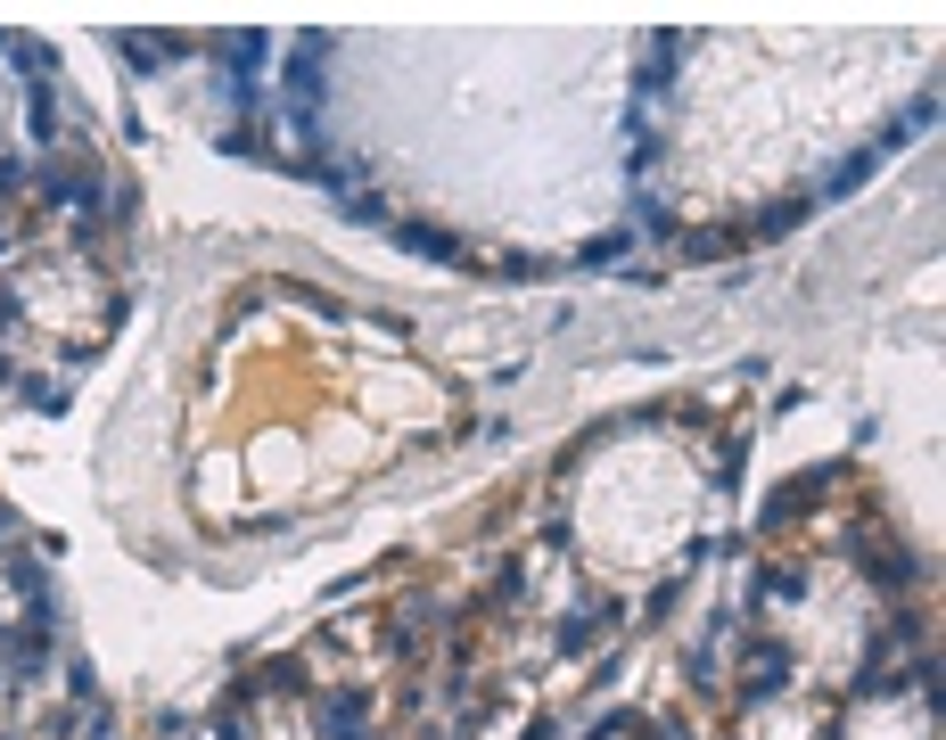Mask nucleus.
I'll return each mask as SVG.
<instances>
[{
  "label": "nucleus",
  "mask_w": 946,
  "mask_h": 740,
  "mask_svg": "<svg viewBox=\"0 0 946 740\" xmlns=\"http://www.w3.org/2000/svg\"><path fill=\"white\" fill-rule=\"evenodd\" d=\"M115 50H124V66L157 74V66H165V58H182V41H157V34H115Z\"/></svg>",
  "instance_id": "obj_1"
},
{
  "label": "nucleus",
  "mask_w": 946,
  "mask_h": 740,
  "mask_svg": "<svg viewBox=\"0 0 946 740\" xmlns=\"http://www.w3.org/2000/svg\"><path fill=\"white\" fill-rule=\"evenodd\" d=\"M790 683V650H758L749 658V691H782Z\"/></svg>",
  "instance_id": "obj_2"
},
{
  "label": "nucleus",
  "mask_w": 946,
  "mask_h": 740,
  "mask_svg": "<svg viewBox=\"0 0 946 740\" xmlns=\"http://www.w3.org/2000/svg\"><path fill=\"white\" fill-rule=\"evenodd\" d=\"M321 724H330L337 740H363V700H346V691H337V700H321Z\"/></svg>",
  "instance_id": "obj_3"
},
{
  "label": "nucleus",
  "mask_w": 946,
  "mask_h": 740,
  "mask_svg": "<svg viewBox=\"0 0 946 740\" xmlns=\"http://www.w3.org/2000/svg\"><path fill=\"white\" fill-rule=\"evenodd\" d=\"M395 239H404L411 256H462V247H453L445 231H420V222H404V231H395Z\"/></svg>",
  "instance_id": "obj_4"
},
{
  "label": "nucleus",
  "mask_w": 946,
  "mask_h": 740,
  "mask_svg": "<svg viewBox=\"0 0 946 740\" xmlns=\"http://www.w3.org/2000/svg\"><path fill=\"white\" fill-rule=\"evenodd\" d=\"M872 165H881V148H856V157H848V165H839V173H832V198H839V189H856V182H864V173H872Z\"/></svg>",
  "instance_id": "obj_5"
}]
</instances>
